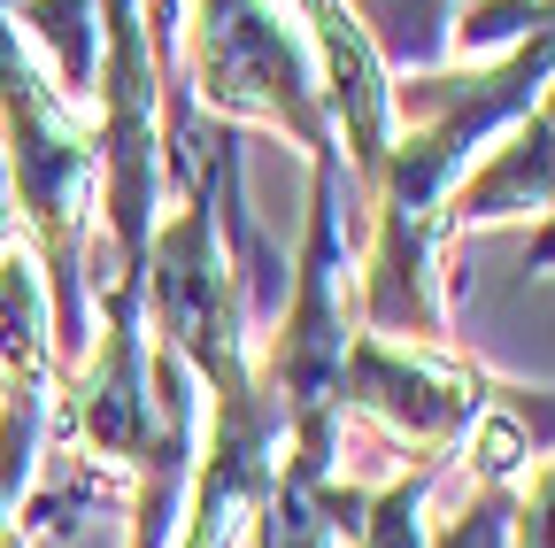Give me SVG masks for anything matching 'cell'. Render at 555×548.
Segmentation results:
<instances>
[{
  "instance_id": "cell-1",
  "label": "cell",
  "mask_w": 555,
  "mask_h": 548,
  "mask_svg": "<svg viewBox=\"0 0 555 548\" xmlns=\"http://www.w3.org/2000/svg\"><path fill=\"white\" fill-rule=\"evenodd\" d=\"M555 86V31L517 39L486 71H416L393 78V140L371 178L378 240L363 255V332L409 340V348H448V201L470 178L478 140L509 131L540 93Z\"/></svg>"
},
{
  "instance_id": "cell-2",
  "label": "cell",
  "mask_w": 555,
  "mask_h": 548,
  "mask_svg": "<svg viewBox=\"0 0 555 548\" xmlns=\"http://www.w3.org/2000/svg\"><path fill=\"white\" fill-rule=\"evenodd\" d=\"M185 93L217 124H270L309 163H347L317 47L278 0H185Z\"/></svg>"
},
{
  "instance_id": "cell-3",
  "label": "cell",
  "mask_w": 555,
  "mask_h": 548,
  "mask_svg": "<svg viewBox=\"0 0 555 548\" xmlns=\"http://www.w3.org/2000/svg\"><path fill=\"white\" fill-rule=\"evenodd\" d=\"M108 9V47H101V116H93V140H101V217L116 240V270H147L155 247V209H163V71H155V47L147 24H139V0H101Z\"/></svg>"
},
{
  "instance_id": "cell-4",
  "label": "cell",
  "mask_w": 555,
  "mask_h": 548,
  "mask_svg": "<svg viewBox=\"0 0 555 548\" xmlns=\"http://www.w3.org/2000/svg\"><path fill=\"white\" fill-rule=\"evenodd\" d=\"M494 386L502 379L486 364H470V356L409 348V340H378V332L347 340V371H339V402L356 409V418L386 425L416 456H463V441L486 418Z\"/></svg>"
},
{
  "instance_id": "cell-5",
  "label": "cell",
  "mask_w": 555,
  "mask_h": 548,
  "mask_svg": "<svg viewBox=\"0 0 555 548\" xmlns=\"http://www.w3.org/2000/svg\"><path fill=\"white\" fill-rule=\"evenodd\" d=\"M317 47V78H324V109H332V131H339V155L356 163L363 193L386 163V140H393V71L378 62L371 31L356 24L347 0H278Z\"/></svg>"
},
{
  "instance_id": "cell-6",
  "label": "cell",
  "mask_w": 555,
  "mask_h": 548,
  "mask_svg": "<svg viewBox=\"0 0 555 548\" xmlns=\"http://www.w3.org/2000/svg\"><path fill=\"white\" fill-rule=\"evenodd\" d=\"M502 217H547L555 225V86L502 131V148L486 155L455 186V201H448V232L502 225Z\"/></svg>"
},
{
  "instance_id": "cell-7",
  "label": "cell",
  "mask_w": 555,
  "mask_h": 548,
  "mask_svg": "<svg viewBox=\"0 0 555 548\" xmlns=\"http://www.w3.org/2000/svg\"><path fill=\"white\" fill-rule=\"evenodd\" d=\"M463 9H470V0H363L356 24L371 31L386 71H440Z\"/></svg>"
},
{
  "instance_id": "cell-8",
  "label": "cell",
  "mask_w": 555,
  "mask_h": 548,
  "mask_svg": "<svg viewBox=\"0 0 555 548\" xmlns=\"http://www.w3.org/2000/svg\"><path fill=\"white\" fill-rule=\"evenodd\" d=\"M455 456H425L416 471H401L393 487L363 495V518H356V548H425V495H433V479L448 471Z\"/></svg>"
},
{
  "instance_id": "cell-9",
  "label": "cell",
  "mask_w": 555,
  "mask_h": 548,
  "mask_svg": "<svg viewBox=\"0 0 555 548\" xmlns=\"http://www.w3.org/2000/svg\"><path fill=\"white\" fill-rule=\"evenodd\" d=\"M509 510H517V487H502V479H478L470 502L425 533V548H509Z\"/></svg>"
},
{
  "instance_id": "cell-10",
  "label": "cell",
  "mask_w": 555,
  "mask_h": 548,
  "mask_svg": "<svg viewBox=\"0 0 555 548\" xmlns=\"http://www.w3.org/2000/svg\"><path fill=\"white\" fill-rule=\"evenodd\" d=\"M509 548H555V448H540V456H532V471L517 479Z\"/></svg>"
},
{
  "instance_id": "cell-11",
  "label": "cell",
  "mask_w": 555,
  "mask_h": 548,
  "mask_svg": "<svg viewBox=\"0 0 555 548\" xmlns=\"http://www.w3.org/2000/svg\"><path fill=\"white\" fill-rule=\"evenodd\" d=\"M9 209H16V193H9V163H0V240H9Z\"/></svg>"
},
{
  "instance_id": "cell-12",
  "label": "cell",
  "mask_w": 555,
  "mask_h": 548,
  "mask_svg": "<svg viewBox=\"0 0 555 548\" xmlns=\"http://www.w3.org/2000/svg\"><path fill=\"white\" fill-rule=\"evenodd\" d=\"M532 270H555V240H547V232L532 240Z\"/></svg>"
},
{
  "instance_id": "cell-13",
  "label": "cell",
  "mask_w": 555,
  "mask_h": 548,
  "mask_svg": "<svg viewBox=\"0 0 555 548\" xmlns=\"http://www.w3.org/2000/svg\"><path fill=\"white\" fill-rule=\"evenodd\" d=\"M0 548H31V533H24V518H16V525H0Z\"/></svg>"
},
{
  "instance_id": "cell-14",
  "label": "cell",
  "mask_w": 555,
  "mask_h": 548,
  "mask_svg": "<svg viewBox=\"0 0 555 548\" xmlns=\"http://www.w3.org/2000/svg\"><path fill=\"white\" fill-rule=\"evenodd\" d=\"M540 31H555V0H547V16H540Z\"/></svg>"
},
{
  "instance_id": "cell-15",
  "label": "cell",
  "mask_w": 555,
  "mask_h": 548,
  "mask_svg": "<svg viewBox=\"0 0 555 548\" xmlns=\"http://www.w3.org/2000/svg\"><path fill=\"white\" fill-rule=\"evenodd\" d=\"M547 240H555V225H547Z\"/></svg>"
}]
</instances>
